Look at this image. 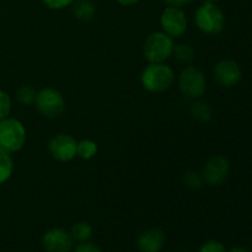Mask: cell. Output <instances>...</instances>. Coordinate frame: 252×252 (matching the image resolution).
<instances>
[{
  "mask_svg": "<svg viewBox=\"0 0 252 252\" xmlns=\"http://www.w3.org/2000/svg\"><path fill=\"white\" fill-rule=\"evenodd\" d=\"M175 81V71L165 63H149L140 73V84L152 94H162Z\"/></svg>",
  "mask_w": 252,
  "mask_h": 252,
  "instance_id": "cell-1",
  "label": "cell"
},
{
  "mask_svg": "<svg viewBox=\"0 0 252 252\" xmlns=\"http://www.w3.org/2000/svg\"><path fill=\"white\" fill-rule=\"evenodd\" d=\"M175 41L164 31L150 33L143 43V56L149 63H165L174 54Z\"/></svg>",
  "mask_w": 252,
  "mask_h": 252,
  "instance_id": "cell-2",
  "label": "cell"
},
{
  "mask_svg": "<svg viewBox=\"0 0 252 252\" xmlns=\"http://www.w3.org/2000/svg\"><path fill=\"white\" fill-rule=\"evenodd\" d=\"M194 24L204 34H219L225 26V16L216 2H203L194 12Z\"/></svg>",
  "mask_w": 252,
  "mask_h": 252,
  "instance_id": "cell-3",
  "label": "cell"
},
{
  "mask_svg": "<svg viewBox=\"0 0 252 252\" xmlns=\"http://www.w3.org/2000/svg\"><path fill=\"white\" fill-rule=\"evenodd\" d=\"M27 140V132L21 121L12 117L0 120V149L16 153L24 148Z\"/></svg>",
  "mask_w": 252,
  "mask_h": 252,
  "instance_id": "cell-4",
  "label": "cell"
},
{
  "mask_svg": "<svg viewBox=\"0 0 252 252\" xmlns=\"http://www.w3.org/2000/svg\"><path fill=\"white\" fill-rule=\"evenodd\" d=\"M179 89L184 96L191 100H198L207 89V79L203 71L193 65L181 70L179 75Z\"/></svg>",
  "mask_w": 252,
  "mask_h": 252,
  "instance_id": "cell-5",
  "label": "cell"
},
{
  "mask_svg": "<svg viewBox=\"0 0 252 252\" xmlns=\"http://www.w3.org/2000/svg\"><path fill=\"white\" fill-rule=\"evenodd\" d=\"M34 106L42 116L54 120L61 117L65 111V98L57 89L44 88L37 91Z\"/></svg>",
  "mask_w": 252,
  "mask_h": 252,
  "instance_id": "cell-6",
  "label": "cell"
},
{
  "mask_svg": "<svg viewBox=\"0 0 252 252\" xmlns=\"http://www.w3.org/2000/svg\"><path fill=\"white\" fill-rule=\"evenodd\" d=\"M230 172V162L223 155H216L211 158L204 164L201 175L204 184L212 187H218L224 185Z\"/></svg>",
  "mask_w": 252,
  "mask_h": 252,
  "instance_id": "cell-7",
  "label": "cell"
},
{
  "mask_svg": "<svg viewBox=\"0 0 252 252\" xmlns=\"http://www.w3.org/2000/svg\"><path fill=\"white\" fill-rule=\"evenodd\" d=\"M76 147H78V140L73 135L65 134V133H59L54 135L47 145L51 157L61 162H68L75 159Z\"/></svg>",
  "mask_w": 252,
  "mask_h": 252,
  "instance_id": "cell-8",
  "label": "cell"
},
{
  "mask_svg": "<svg viewBox=\"0 0 252 252\" xmlns=\"http://www.w3.org/2000/svg\"><path fill=\"white\" fill-rule=\"evenodd\" d=\"M160 26L172 38L181 37L187 30V16L181 7L167 6L160 16Z\"/></svg>",
  "mask_w": 252,
  "mask_h": 252,
  "instance_id": "cell-9",
  "label": "cell"
},
{
  "mask_svg": "<svg viewBox=\"0 0 252 252\" xmlns=\"http://www.w3.org/2000/svg\"><path fill=\"white\" fill-rule=\"evenodd\" d=\"M42 246L47 252H70L74 248V239L65 229L52 228L42 236Z\"/></svg>",
  "mask_w": 252,
  "mask_h": 252,
  "instance_id": "cell-10",
  "label": "cell"
},
{
  "mask_svg": "<svg viewBox=\"0 0 252 252\" xmlns=\"http://www.w3.org/2000/svg\"><path fill=\"white\" fill-rule=\"evenodd\" d=\"M243 76L240 65L231 59L218 62L213 69V78L218 85L223 88H233L238 85Z\"/></svg>",
  "mask_w": 252,
  "mask_h": 252,
  "instance_id": "cell-11",
  "label": "cell"
},
{
  "mask_svg": "<svg viewBox=\"0 0 252 252\" xmlns=\"http://www.w3.org/2000/svg\"><path fill=\"white\" fill-rule=\"evenodd\" d=\"M166 243V235L161 229L152 228L143 231L137 240V248L140 252H160Z\"/></svg>",
  "mask_w": 252,
  "mask_h": 252,
  "instance_id": "cell-12",
  "label": "cell"
},
{
  "mask_svg": "<svg viewBox=\"0 0 252 252\" xmlns=\"http://www.w3.org/2000/svg\"><path fill=\"white\" fill-rule=\"evenodd\" d=\"M71 5H73L71 11L74 17L80 21H90L95 17L96 6L90 0H75Z\"/></svg>",
  "mask_w": 252,
  "mask_h": 252,
  "instance_id": "cell-13",
  "label": "cell"
},
{
  "mask_svg": "<svg viewBox=\"0 0 252 252\" xmlns=\"http://www.w3.org/2000/svg\"><path fill=\"white\" fill-rule=\"evenodd\" d=\"M189 113L199 123H208L213 117L211 106L201 100H193L189 107Z\"/></svg>",
  "mask_w": 252,
  "mask_h": 252,
  "instance_id": "cell-14",
  "label": "cell"
},
{
  "mask_svg": "<svg viewBox=\"0 0 252 252\" xmlns=\"http://www.w3.org/2000/svg\"><path fill=\"white\" fill-rule=\"evenodd\" d=\"M14 174V159L11 154L0 149V185L9 181Z\"/></svg>",
  "mask_w": 252,
  "mask_h": 252,
  "instance_id": "cell-15",
  "label": "cell"
},
{
  "mask_svg": "<svg viewBox=\"0 0 252 252\" xmlns=\"http://www.w3.org/2000/svg\"><path fill=\"white\" fill-rule=\"evenodd\" d=\"M98 152V147L94 140L83 139L78 142L76 147V157L83 160H91L96 157Z\"/></svg>",
  "mask_w": 252,
  "mask_h": 252,
  "instance_id": "cell-16",
  "label": "cell"
},
{
  "mask_svg": "<svg viewBox=\"0 0 252 252\" xmlns=\"http://www.w3.org/2000/svg\"><path fill=\"white\" fill-rule=\"evenodd\" d=\"M175 58L182 64H189L194 61V56H196V51L191 44L187 43H179L175 44L174 54Z\"/></svg>",
  "mask_w": 252,
  "mask_h": 252,
  "instance_id": "cell-17",
  "label": "cell"
},
{
  "mask_svg": "<svg viewBox=\"0 0 252 252\" xmlns=\"http://www.w3.org/2000/svg\"><path fill=\"white\" fill-rule=\"evenodd\" d=\"M70 234L73 236L74 241H88L93 236V226L86 221H78L74 224L70 229Z\"/></svg>",
  "mask_w": 252,
  "mask_h": 252,
  "instance_id": "cell-18",
  "label": "cell"
},
{
  "mask_svg": "<svg viewBox=\"0 0 252 252\" xmlns=\"http://www.w3.org/2000/svg\"><path fill=\"white\" fill-rule=\"evenodd\" d=\"M36 96L37 90L32 85H29V84L21 85L16 90V100L24 106H30L32 103H34Z\"/></svg>",
  "mask_w": 252,
  "mask_h": 252,
  "instance_id": "cell-19",
  "label": "cell"
},
{
  "mask_svg": "<svg viewBox=\"0 0 252 252\" xmlns=\"http://www.w3.org/2000/svg\"><path fill=\"white\" fill-rule=\"evenodd\" d=\"M203 177L197 171H189L184 175V185L191 189H198L203 186Z\"/></svg>",
  "mask_w": 252,
  "mask_h": 252,
  "instance_id": "cell-20",
  "label": "cell"
},
{
  "mask_svg": "<svg viewBox=\"0 0 252 252\" xmlns=\"http://www.w3.org/2000/svg\"><path fill=\"white\" fill-rule=\"evenodd\" d=\"M12 110L11 96L6 91L0 89V120L9 117Z\"/></svg>",
  "mask_w": 252,
  "mask_h": 252,
  "instance_id": "cell-21",
  "label": "cell"
},
{
  "mask_svg": "<svg viewBox=\"0 0 252 252\" xmlns=\"http://www.w3.org/2000/svg\"><path fill=\"white\" fill-rule=\"evenodd\" d=\"M198 252H226L225 246L223 243L218 240H209L206 241L203 245L199 248Z\"/></svg>",
  "mask_w": 252,
  "mask_h": 252,
  "instance_id": "cell-22",
  "label": "cell"
},
{
  "mask_svg": "<svg viewBox=\"0 0 252 252\" xmlns=\"http://www.w3.org/2000/svg\"><path fill=\"white\" fill-rule=\"evenodd\" d=\"M75 0H42L44 6L51 10H63L66 6L71 5Z\"/></svg>",
  "mask_w": 252,
  "mask_h": 252,
  "instance_id": "cell-23",
  "label": "cell"
},
{
  "mask_svg": "<svg viewBox=\"0 0 252 252\" xmlns=\"http://www.w3.org/2000/svg\"><path fill=\"white\" fill-rule=\"evenodd\" d=\"M74 252H102L100 246L91 241H81L74 248Z\"/></svg>",
  "mask_w": 252,
  "mask_h": 252,
  "instance_id": "cell-24",
  "label": "cell"
},
{
  "mask_svg": "<svg viewBox=\"0 0 252 252\" xmlns=\"http://www.w3.org/2000/svg\"><path fill=\"white\" fill-rule=\"evenodd\" d=\"M167 4V6H175V7H182L189 5L192 0H164Z\"/></svg>",
  "mask_w": 252,
  "mask_h": 252,
  "instance_id": "cell-25",
  "label": "cell"
},
{
  "mask_svg": "<svg viewBox=\"0 0 252 252\" xmlns=\"http://www.w3.org/2000/svg\"><path fill=\"white\" fill-rule=\"evenodd\" d=\"M117 2L122 6H133L139 2V0H117Z\"/></svg>",
  "mask_w": 252,
  "mask_h": 252,
  "instance_id": "cell-26",
  "label": "cell"
},
{
  "mask_svg": "<svg viewBox=\"0 0 252 252\" xmlns=\"http://www.w3.org/2000/svg\"><path fill=\"white\" fill-rule=\"evenodd\" d=\"M226 252H250V251L245 248H241V246H234V248H231L230 250Z\"/></svg>",
  "mask_w": 252,
  "mask_h": 252,
  "instance_id": "cell-27",
  "label": "cell"
},
{
  "mask_svg": "<svg viewBox=\"0 0 252 252\" xmlns=\"http://www.w3.org/2000/svg\"><path fill=\"white\" fill-rule=\"evenodd\" d=\"M203 2H216L217 0H202Z\"/></svg>",
  "mask_w": 252,
  "mask_h": 252,
  "instance_id": "cell-28",
  "label": "cell"
},
{
  "mask_svg": "<svg viewBox=\"0 0 252 252\" xmlns=\"http://www.w3.org/2000/svg\"><path fill=\"white\" fill-rule=\"evenodd\" d=\"M182 252H189V251H182Z\"/></svg>",
  "mask_w": 252,
  "mask_h": 252,
  "instance_id": "cell-29",
  "label": "cell"
}]
</instances>
